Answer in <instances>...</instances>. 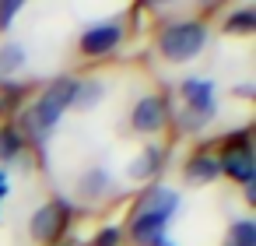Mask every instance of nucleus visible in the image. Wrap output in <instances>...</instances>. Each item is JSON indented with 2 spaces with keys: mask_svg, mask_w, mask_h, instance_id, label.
<instances>
[{
  "mask_svg": "<svg viewBox=\"0 0 256 246\" xmlns=\"http://www.w3.org/2000/svg\"><path fill=\"white\" fill-rule=\"evenodd\" d=\"M74 88H78V78H56L50 81L25 109H22V137L32 141V144H46L53 137V130L60 127L64 113L70 109L74 102Z\"/></svg>",
  "mask_w": 256,
  "mask_h": 246,
  "instance_id": "nucleus-1",
  "label": "nucleus"
},
{
  "mask_svg": "<svg viewBox=\"0 0 256 246\" xmlns=\"http://www.w3.org/2000/svg\"><path fill=\"white\" fill-rule=\"evenodd\" d=\"M207 39H210V32H207L204 22H193V18L168 22L158 32V53L168 64H190V60H196L207 50Z\"/></svg>",
  "mask_w": 256,
  "mask_h": 246,
  "instance_id": "nucleus-2",
  "label": "nucleus"
},
{
  "mask_svg": "<svg viewBox=\"0 0 256 246\" xmlns=\"http://www.w3.org/2000/svg\"><path fill=\"white\" fill-rule=\"evenodd\" d=\"M218 169H221V176H228L238 186L256 183V155H252V144H249V130H235V134L221 137Z\"/></svg>",
  "mask_w": 256,
  "mask_h": 246,
  "instance_id": "nucleus-3",
  "label": "nucleus"
},
{
  "mask_svg": "<svg viewBox=\"0 0 256 246\" xmlns=\"http://www.w3.org/2000/svg\"><path fill=\"white\" fill-rule=\"evenodd\" d=\"M70 218H74L70 204L60 200V197H53V200H46V204H39V207L32 211V218H28V235H32L36 242H42V246H56V242L64 239V232L70 228Z\"/></svg>",
  "mask_w": 256,
  "mask_h": 246,
  "instance_id": "nucleus-4",
  "label": "nucleus"
},
{
  "mask_svg": "<svg viewBox=\"0 0 256 246\" xmlns=\"http://www.w3.org/2000/svg\"><path fill=\"white\" fill-rule=\"evenodd\" d=\"M123 36H126L123 18H102V22H95V25H88V29L81 32L78 50H81L84 57H109L112 50H120Z\"/></svg>",
  "mask_w": 256,
  "mask_h": 246,
  "instance_id": "nucleus-5",
  "label": "nucleus"
},
{
  "mask_svg": "<svg viewBox=\"0 0 256 246\" xmlns=\"http://www.w3.org/2000/svg\"><path fill=\"white\" fill-rule=\"evenodd\" d=\"M130 127L140 134V137H154L168 127V102L162 95H144L134 102L130 109Z\"/></svg>",
  "mask_w": 256,
  "mask_h": 246,
  "instance_id": "nucleus-6",
  "label": "nucleus"
},
{
  "mask_svg": "<svg viewBox=\"0 0 256 246\" xmlns=\"http://www.w3.org/2000/svg\"><path fill=\"white\" fill-rule=\"evenodd\" d=\"M168 214H158V211H144L137 207L134 218H130V239L137 246H162L165 242V228H168Z\"/></svg>",
  "mask_w": 256,
  "mask_h": 246,
  "instance_id": "nucleus-7",
  "label": "nucleus"
},
{
  "mask_svg": "<svg viewBox=\"0 0 256 246\" xmlns=\"http://www.w3.org/2000/svg\"><path fill=\"white\" fill-rule=\"evenodd\" d=\"M179 95H182V109L218 116V88L210 78H186L179 85Z\"/></svg>",
  "mask_w": 256,
  "mask_h": 246,
  "instance_id": "nucleus-8",
  "label": "nucleus"
},
{
  "mask_svg": "<svg viewBox=\"0 0 256 246\" xmlns=\"http://www.w3.org/2000/svg\"><path fill=\"white\" fill-rule=\"evenodd\" d=\"M162 169H165V148H162V144H144V148L130 158L126 176H130L134 183H144V179H154Z\"/></svg>",
  "mask_w": 256,
  "mask_h": 246,
  "instance_id": "nucleus-9",
  "label": "nucleus"
},
{
  "mask_svg": "<svg viewBox=\"0 0 256 246\" xmlns=\"http://www.w3.org/2000/svg\"><path fill=\"white\" fill-rule=\"evenodd\" d=\"M182 176H186V183H193V186H210V183H218V179H221L218 155H210V151H196V155L186 162Z\"/></svg>",
  "mask_w": 256,
  "mask_h": 246,
  "instance_id": "nucleus-10",
  "label": "nucleus"
},
{
  "mask_svg": "<svg viewBox=\"0 0 256 246\" xmlns=\"http://www.w3.org/2000/svg\"><path fill=\"white\" fill-rule=\"evenodd\" d=\"M109 190H112V172L106 165H92L78 179V197L81 200H102V197H109Z\"/></svg>",
  "mask_w": 256,
  "mask_h": 246,
  "instance_id": "nucleus-11",
  "label": "nucleus"
},
{
  "mask_svg": "<svg viewBox=\"0 0 256 246\" xmlns=\"http://www.w3.org/2000/svg\"><path fill=\"white\" fill-rule=\"evenodd\" d=\"M179 204H182V197H179L172 186H162V183L148 186L144 197L137 200V207H144V211H158V214H168V218H176Z\"/></svg>",
  "mask_w": 256,
  "mask_h": 246,
  "instance_id": "nucleus-12",
  "label": "nucleus"
},
{
  "mask_svg": "<svg viewBox=\"0 0 256 246\" xmlns=\"http://www.w3.org/2000/svg\"><path fill=\"white\" fill-rule=\"evenodd\" d=\"M25 151H28V141L22 137V130H18L14 123H4V127H0V165L22 162Z\"/></svg>",
  "mask_w": 256,
  "mask_h": 246,
  "instance_id": "nucleus-13",
  "label": "nucleus"
},
{
  "mask_svg": "<svg viewBox=\"0 0 256 246\" xmlns=\"http://www.w3.org/2000/svg\"><path fill=\"white\" fill-rule=\"evenodd\" d=\"M102 99H106V85H102L98 78H88V81H78L70 109H78V113H92V109L102 106Z\"/></svg>",
  "mask_w": 256,
  "mask_h": 246,
  "instance_id": "nucleus-14",
  "label": "nucleus"
},
{
  "mask_svg": "<svg viewBox=\"0 0 256 246\" xmlns=\"http://www.w3.org/2000/svg\"><path fill=\"white\" fill-rule=\"evenodd\" d=\"M28 64V50L22 43H0V81H11Z\"/></svg>",
  "mask_w": 256,
  "mask_h": 246,
  "instance_id": "nucleus-15",
  "label": "nucleus"
},
{
  "mask_svg": "<svg viewBox=\"0 0 256 246\" xmlns=\"http://www.w3.org/2000/svg\"><path fill=\"white\" fill-rule=\"evenodd\" d=\"M221 32H224V36H252V32H256V8L228 11L224 22H221Z\"/></svg>",
  "mask_w": 256,
  "mask_h": 246,
  "instance_id": "nucleus-16",
  "label": "nucleus"
},
{
  "mask_svg": "<svg viewBox=\"0 0 256 246\" xmlns=\"http://www.w3.org/2000/svg\"><path fill=\"white\" fill-rule=\"evenodd\" d=\"M221 246H256V221L252 218H235L228 225Z\"/></svg>",
  "mask_w": 256,
  "mask_h": 246,
  "instance_id": "nucleus-17",
  "label": "nucleus"
},
{
  "mask_svg": "<svg viewBox=\"0 0 256 246\" xmlns=\"http://www.w3.org/2000/svg\"><path fill=\"white\" fill-rule=\"evenodd\" d=\"M210 120H214L210 113H193V109L176 113V123H179V130H186V134H200V130L210 123Z\"/></svg>",
  "mask_w": 256,
  "mask_h": 246,
  "instance_id": "nucleus-18",
  "label": "nucleus"
},
{
  "mask_svg": "<svg viewBox=\"0 0 256 246\" xmlns=\"http://www.w3.org/2000/svg\"><path fill=\"white\" fill-rule=\"evenodd\" d=\"M120 242H123L120 225H106V228H98L95 239H92V246H120Z\"/></svg>",
  "mask_w": 256,
  "mask_h": 246,
  "instance_id": "nucleus-19",
  "label": "nucleus"
},
{
  "mask_svg": "<svg viewBox=\"0 0 256 246\" xmlns=\"http://www.w3.org/2000/svg\"><path fill=\"white\" fill-rule=\"evenodd\" d=\"M22 11H25V8L18 4V0H4V4H0V32H8Z\"/></svg>",
  "mask_w": 256,
  "mask_h": 246,
  "instance_id": "nucleus-20",
  "label": "nucleus"
},
{
  "mask_svg": "<svg viewBox=\"0 0 256 246\" xmlns=\"http://www.w3.org/2000/svg\"><path fill=\"white\" fill-rule=\"evenodd\" d=\"M8 193H11V176H8V169H0V204H4Z\"/></svg>",
  "mask_w": 256,
  "mask_h": 246,
  "instance_id": "nucleus-21",
  "label": "nucleus"
},
{
  "mask_svg": "<svg viewBox=\"0 0 256 246\" xmlns=\"http://www.w3.org/2000/svg\"><path fill=\"white\" fill-rule=\"evenodd\" d=\"M162 246H176V242H168V239H165V242H162Z\"/></svg>",
  "mask_w": 256,
  "mask_h": 246,
  "instance_id": "nucleus-22",
  "label": "nucleus"
},
{
  "mask_svg": "<svg viewBox=\"0 0 256 246\" xmlns=\"http://www.w3.org/2000/svg\"><path fill=\"white\" fill-rule=\"evenodd\" d=\"M56 246H67V242H56Z\"/></svg>",
  "mask_w": 256,
  "mask_h": 246,
  "instance_id": "nucleus-23",
  "label": "nucleus"
}]
</instances>
